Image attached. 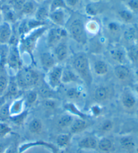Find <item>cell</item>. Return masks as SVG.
I'll list each match as a JSON object with an SVG mask.
<instances>
[{
	"mask_svg": "<svg viewBox=\"0 0 138 153\" xmlns=\"http://www.w3.org/2000/svg\"><path fill=\"white\" fill-rule=\"evenodd\" d=\"M73 68L80 79L86 83V85L90 86L92 82L90 63L88 58L86 54L80 53L73 58Z\"/></svg>",
	"mask_w": 138,
	"mask_h": 153,
	"instance_id": "1",
	"label": "cell"
},
{
	"mask_svg": "<svg viewBox=\"0 0 138 153\" xmlns=\"http://www.w3.org/2000/svg\"><path fill=\"white\" fill-rule=\"evenodd\" d=\"M15 79L19 88L30 90L39 82V75L32 68H21L18 71Z\"/></svg>",
	"mask_w": 138,
	"mask_h": 153,
	"instance_id": "2",
	"label": "cell"
},
{
	"mask_svg": "<svg viewBox=\"0 0 138 153\" xmlns=\"http://www.w3.org/2000/svg\"><path fill=\"white\" fill-rule=\"evenodd\" d=\"M70 33L73 39L80 44L86 43V34L83 22L80 19H76L70 25Z\"/></svg>",
	"mask_w": 138,
	"mask_h": 153,
	"instance_id": "3",
	"label": "cell"
},
{
	"mask_svg": "<svg viewBox=\"0 0 138 153\" xmlns=\"http://www.w3.org/2000/svg\"><path fill=\"white\" fill-rule=\"evenodd\" d=\"M63 68L60 66L55 65L47 72V83L51 90H55L61 86V77H62Z\"/></svg>",
	"mask_w": 138,
	"mask_h": 153,
	"instance_id": "4",
	"label": "cell"
},
{
	"mask_svg": "<svg viewBox=\"0 0 138 153\" xmlns=\"http://www.w3.org/2000/svg\"><path fill=\"white\" fill-rule=\"evenodd\" d=\"M6 65L8 66L10 69L14 71H16L17 73L21 68V60H20V54L18 49L15 46L10 48Z\"/></svg>",
	"mask_w": 138,
	"mask_h": 153,
	"instance_id": "5",
	"label": "cell"
},
{
	"mask_svg": "<svg viewBox=\"0 0 138 153\" xmlns=\"http://www.w3.org/2000/svg\"><path fill=\"white\" fill-rule=\"evenodd\" d=\"M121 103L123 108L127 111L134 109L137 104V100L134 94L129 90H125L121 97Z\"/></svg>",
	"mask_w": 138,
	"mask_h": 153,
	"instance_id": "6",
	"label": "cell"
},
{
	"mask_svg": "<svg viewBox=\"0 0 138 153\" xmlns=\"http://www.w3.org/2000/svg\"><path fill=\"white\" fill-rule=\"evenodd\" d=\"M67 33L64 29L60 28H55L50 30L48 35V44L51 47L55 46L60 42L61 39L66 37Z\"/></svg>",
	"mask_w": 138,
	"mask_h": 153,
	"instance_id": "7",
	"label": "cell"
},
{
	"mask_svg": "<svg viewBox=\"0 0 138 153\" xmlns=\"http://www.w3.org/2000/svg\"><path fill=\"white\" fill-rule=\"evenodd\" d=\"M98 139L94 136H88L81 138L78 143L80 150H94L97 149Z\"/></svg>",
	"mask_w": 138,
	"mask_h": 153,
	"instance_id": "8",
	"label": "cell"
},
{
	"mask_svg": "<svg viewBox=\"0 0 138 153\" xmlns=\"http://www.w3.org/2000/svg\"><path fill=\"white\" fill-rule=\"evenodd\" d=\"M111 96V90L109 87L99 86L94 91V100L96 102L102 103L109 100Z\"/></svg>",
	"mask_w": 138,
	"mask_h": 153,
	"instance_id": "9",
	"label": "cell"
},
{
	"mask_svg": "<svg viewBox=\"0 0 138 153\" xmlns=\"http://www.w3.org/2000/svg\"><path fill=\"white\" fill-rule=\"evenodd\" d=\"M89 126L88 121L85 119L75 117L70 127V133L72 135L78 134L85 131Z\"/></svg>",
	"mask_w": 138,
	"mask_h": 153,
	"instance_id": "10",
	"label": "cell"
},
{
	"mask_svg": "<svg viewBox=\"0 0 138 153\" xmlns=\"http://www.w3.org/2000/svg\"><path fill=\"white\" fill-rule=\"evenodd\" d=\"M54 55L49 52H43L40 56V65L43 69L47 72L56 65Z\"/></svg>",
	"mask_w": 138,
	"mask_h": 153,
	"instance_id": "11",
	"label": "cell"
},
{
	"mask_svg": "<svg viewBox=\"0 0 138 153\" xmlns=\"http://www.w3.org/2000/svg\"><path fill=\"white\" fill-rule=\"evenodd\" d=\"M26 105L24 98H20L12 102L9 105V111L10 117L17 115L25 111Z\"/></svg>",
	"mask_w": 138,
	"mask_h": 153,
	"instance_id": "12",
	"label": "cell"
},
{
	"mask_svg": "<svg viewBox=\"0 0 138 153\" xmlns=\"http://www.w3.org/2000/svg\"><path fill=\"white\" fill-rule=\"evenodd\" d=\"M97 149L103 153H111L115 150L114 142L109 137L103 136L98 140Z\"/></svg>",
	"mask_w": 138,
	"mask_h": 153,
	"instance_id": "13",
	"label": "cell"
},
{
	"mask_svg": "<svg viewBox=\"0 0 138 153\" xmlns=\"http://www.w3.org/2000/svg\"><path fill=\"white\" fill-rule=\"evenodd\" d=\"M12 30L7 22L0 24V44L4 45L10 42L12 37Z\"/></svg>",
	"mask_w": 138,
	"mask_h": 153,
	"instance_id": "14",
	"label": "cell"
},
{
	"mask_svg": "<svg viewBox=\"0 0 138 153\" xmlns=\"http://www.w3.org/2000/svg\"><path fill=\"white\" fill-rule=\"evenodd\" d=\"M72 136L70 133H61L57 135L55 138V146L59 150L67 149L71 144Z\"/></svg>",
	"mask_w": 138,
	"mask_h": 153,
	"instance_id": "15",
	"label": "cell"
},
{
	"mask_svg": "<svg viewBox=\"0 0 138 153\" xmlns=\"http://www.w3.org/2000/svg\"><path fill=\"white\" fill-rule=\"evenodd\" d=\"M114 73L119 81H125L129 79L131 76V71L125 65L118 64L114 68Z\"/></svg>",
	"mask_w": 138,
	"mask_h": 153,
	"instance_id": "16",
	"label": "cell"
},
{
	"mask_svg": "<svg viewBox=\"0 0 138 153\" xmlns=\"http://www.w3.org/2000/svg\"><path fill=\"white\" fill-rule=\"evenodd\" d=\"M68 50L65 42H59L54 48V56L59 62L64 61L68 57Z\"/></svg>",
	"mask_w": 138,
	"mask_h": 153,
	"instance_id": "17",
	"label": "cell"
},
{
	"mask_svg": "<svg viewBox=\"0 0 138 153\" xmlns=\"http://www.w3.org/2000/svg\"><path fill=\"white\" fill-rule=\"evenodd\" d=\"M80 78L77 75L74 70L70 68H63L61 82L62 83H76L80 81Z\"/></svg>",
	"mask_w": 138,
	"mask_h": 153,
	"instance_id": "18",
	"label": "cell"
},
{
	"mask_svg": "<svg viewBox=\"0 0 138 153\" xmlns=\"http://www.w3.org/2000/svg\"><path fill=\"white\" fill-rule=\"evenodd\" d=\"M74 119H75V117L69 113L62 114L57 119V126L61 130L70 129Z\"/></svg>",
	"mask_w": 138,
	"mask_h": 153,
	"instance_id": "19",
	"label": "cell"
},
{
	"mask_svg": "<svg viewBox=\"0 0 138 153\" xmlns=\"http://www.w3.org/2000/svg\"><path fill=\"white\" fill-rule=\"evenodd\" d=\"M28 129L30 134L33 135H40L43 131L44 126L42 121L38 118L32 119L28 126Z\"/></svg>",
	"mask_w": 138,
	"mask_h": 153,
	"instance_id": "20",
	"label": "cell"
},
{
	"mask_svg": "<svg viewBox=\"0 0 138 153\" xmlns=\"http://www.w3.org/2000/svg\"><path fill=\"white\" fill-rule=\"evenodd\" d=\"M94 72L98 76H104L109 72V66L103 60H96L93 65Z\"/></svg>",
	"mask_w": 138,
	"mask_h": 153,
	"instance_id": "21",
	"label": "cell"
},
{
	"mask_svg": "<svg viewBox=\"0 0 138 153\" xmlns=\"http://www.w3.org/2000/svg\"><path fill=\"white\" fill-rule=\"evenodd\" d=\"M119 144L123 149L127 151H131L135 149L134 140L131 136H123L119 140Z\"/></svg>",
	"mask_w": 138,
	"mask_h": 153,
	"instance_id": "22",
	"label": "cell"
},
{
	"mask_svg": "<svg viewBox=\"0 0 138 153\" xmlns=\"http://www.w3.org/2000/svg\"><path fill=\"white\" fill-rule=\"evenodd\" d=\"M110 55L112 59L118 62L119 64L123 65L124 62L125 61V52L120 48H113L110 51Z\"/></svg>",
	"mask_w": 138,
	"mask_h": 153,
	"instance_id": "23",
	"label": "cell"
},
{
	"mask_svg": "<svg viewBox=\"0 0 138 153\" xmlns=\"http://www.w3.org/2000/svg\"><path fill=\"white\" fill-rule=\"evenodd\" d=\"M115 124L114 121L111 119H105L101 122L98 126V131L100 134H107L111 132L114 129Z\"/></svg>",
	"mask_w": 138,
	"mask_h": 153,
	"instance_id": "24",
	"label": "cell"
},
{
	"mask_svg": "<svg viewBox=\"0 0 138 153\" xmlns=\"http://www.w3.org/2000/svg\"><path fill=\"white\" fill-rule=\"evenodd\" d=\"M43 30L44 29H39L37 31L34 32V33H32L30 37H29L27 39L25 40L24 44H25V47L26 48L27 50H29V51H32L33 48L34 46V43L35 42L37 41V38L40 36V34L43 33Z\"/></svg>",
	"mask_w": 138,
	"mask_h": 153,
	"instance_id": "25",
	"label": "cell"
},
{
	"mask_svg": "<svg viewBox=\"0 0 138 153\" xmlns=\"http://www.w3.org/2000/svg\"><path fill=\"white\" fill-rule=\"evenodd\" d=\"M65 108L66 111H68L69 114H71L73 117H78V118H81V119H86L87 116L86 114H84L82 112L80 111L78 108V107L76 106L75 104L73 103H68L65 104Z\"/></svg>",
	"mask_w": 138,
	"mask_h": 153,
	"instance_id": "26",
	"label": "cell"
},
{
	"mask_svg": "<svg viewBox=\"0 0 138 153\" xmlns=\"http://www.w3.org/2000/svg\"><path fill=\"white\" fill-rule=\"evenodd\" d=\"M50 18L55 23L62 25L65 20V13L62 9H58L51 12Z\"/></svg>",
	"mask_w": 138,
	"mask_h": 153,
	"instance_id": "27",
	"label": "cell"
},
{
	"mask_svg": "<svg viewBox=\"0 0 138 153\" xmlns=\"http://www.w3.org/2000/svg\"><path fill=\"white\" fill-rule=\"evenodd\" d=\"M38 96H39V94L37 93V91L34 90H30L27 93L26 98H24L26 107H31L32 106L34 105L38 100Z\"/></svg>",
	"mask_w": 138,
	"mask_h": 153,
	"instance_id": "28",
	"label": "cell"
},
{
	"mask_svg": "<svg viewBox=\"0 0 138 153\" xmlns=\"http://www.w3.org/2000/svg\"><path fill=\"white\" fill-rule=\"evenodd\" d=\"M28 114H29V112L25 110L23 113H20L19 114L10 117V119H11L12 123H13L14 125H16V126H21L24 123L25 121L26 120Z\"/></svg>",
	"mask_w": 138,
	"mask_h": 153,
	"instance_id": "29",
	"label": "cell"
},
{
	"mask_svg": "<svg viewBox=\"0 0 138 153\" xmlns=\"http://www.w3.org/2000/svg\"><path fill=\"white\" fill-rule=\"evenodd\" d=\"M66 96L71 100H79L82 95L81 90L78 88H71L66 91Z\"/></svg>",
	"mask_w": 138,
	"mask_h": 153,
	"instance_id": "30",
	"label": "cell"
},
{
	"mask_svg": "<svg viewBox=\"0 0 138 153\" xmlns=\"http://www.w3.org/2000/svg\"><path fill=\"white\" fill-rule=\"evenodd\" d=\"M12 134V127L5 121H0V140L6 138Z\"/></svg>",
	"mask_w": 138,
	"mask_h": 153,
	"instance_id": "31",
	"label": "cell"
},
{
	"mask_svg": "<svg viewBox=\"0 0 138 153\" xmlns=\"http://www.w3.org/2000/svg\"><path fill=\"white\" fill-rule=\"evenodd\" d=\"M9 50L10 48H7V44L0 45V67H3L6 65Z\"/></svg>",
	"mask_w": 138,
	"mask_h": 153,
	"instance_id": "32",
	"label": "cell"
},
{
	"mask_svg": "<svg viewBox=\"0 0 138 153\" xmlns=\"http://www.w3.org/2000/svg\"><path fill=\"white\" fill-rule=\"evenodd\" d=\"M9 103L6 102L0 108V121H6L7 119H10Z\"/></svg>",
	"mask_w": 138,
	"mask_h": 153,
	"instance_id": "33",
	"label": "cell"
},
{
	"mask_svg": "<svg viewBox=\"0 0 138 153\" xmlns=\"http://www.w3.org/2000/svg\"><path fill=\"white\" fill-rule=\"evenodd\" d=\"M9 84V79L6 75L0 73V96H2L6 92Z\"/></svg>",
	"mask_w": 138,
	"mask_h": 153,
	"instance_id": "34",
	"label": "cell"
},
{
	"mask_svg": "<svg viewBox=\"0 0 138 153\" xmlns=\"http://www.w3.org/2000/svg\"><path fill=\"white\" fill-rule=\"evenodd\" d=\"M63 8H68V6L64 0H52L50 7L51 12L55 11L56 10Z\"/></svg>",
	"mask_w": 138,
	"mask_h": 153,
	"instance_id": "35",
	"label": "cell"
},
{
	"mask_svg": "<svg viewBox=\"0 0 138 153\" xmlns=\"http://www.w3.org/2000/svg\"><path fill=\"white\" fill-rule=\"evenodd\" d=\"M35 6L34 3L31 1H26L24 6L21 10L22 13L24 14H32L34 12Z\"/></svg>",
	"mask_w": 138,
	"mask_h": 153,
	"instance_id": "36",
	"label": "cell"
},
{
	"mask_svg": "<svg viewBox=\"0 0 138 153\" xmlns=\"http://www.w3.org/2000/svg\"><path fill=\"white\" fill-rule=\"evenodd\" d=\"M48 16V11L45 7H40L37 11L36 18L39 21H43Z\"/></svg>",
	"mask_w": 138,
	"mask_h": 153,
	"instance_id": "37",
	"label": "cell"
},
{
	"mask_svg": "<svg viewBox=\"0 0 138 153\" xmlns=\"http://www.w3.org/2000/svg\"><path fill=\"white\" fill-rule=\"evenodd\" d=\"M119 15L122 20L127 22H131L134 18L131 12L128 10H121L119 12Z\"/></svg>",
	"mask_w": 138,
	"mask_h": 153,
	"instance_id": "38",
	"label": "cell"
},
{
	"mask_svg": "<svg viewBox=\"0 0 138 153\" xmlns=\"http://www.w3.org/2000/svg\"><path fill=\"white\" fill-rule=\"evenodd\" d=\"M128 56L132 61L138 60V48L136 46H132L128 50Z\"/></svg>",
	"mask_w": 138,
	"mask_h": 153,
	"instance_id": "39",
	"label": "cell"
},
{
	"mask_svg": "<svg viewBox=\"0 0 138 153\" xmlns=\"http://www.w3.org/2000/svg\"><path fill=\"white\" fill-rule=\"evenodd\" d=\"M90 114L92 117H98L103 113V108L98 104H94L90 107Z\"/></svg>",
	"mask_w": 138,
	"mask_h": 153,
	"instance_id": "40",
	"label": "cell"
},
{
	"mask_svg": "<svg viewBox=\"0 0 138 153\" xmlns=\"http://www.w3.org/2000/svg\"><path fill=\"white\" fill-rule=\"evenodd\" d=\"M11 145L10 141L7 140V137L0 140V153H4Z\"/></svg>",
	"mask_w": 138,
	"mask_h": 153,
	"instance_id": "41",
	"label": "cell"
},
{
	"mask_svg": "<svg viewBox=\"0 0 138 153\" xmlns=\"http://www.w3.org/2000/svg\"><path fill=\"white\" fill-rule=\"evenodd\" d=\"M25 2H26V0H12L11 5L14 10L21 11Z\"/></svg>",
	"mask_w": 138,
	"mask_h": 153,
	"instance_id": "42",
	"label": "cell"
},
{
	"mask_svg": "<svg viewBox=\"0 0 138 153\" xmlns=\"http://www.w3.org/2000/svg\"><path fill=\"white\" fill-rule=\"evenodd\" d=\"M127 4L132 11L138 12V0H129Z\"/></svg>",
	"mask_w": 138,
	"mask_h": 153,
	"instance_id": "43",
	"label": "cell"
},
{
	"mask_svg": "<svg viewBox=\"0 0 138 153\" xmlns=\"http://www.w3.org/2000/svg\"><path fill=\"white\" fill-rule=\"evenodd\" d=\"M67 6H70V7H73L76 6L77 4L78 3V0H64Z\"/></svg>",
	"mask_w": 138,
	"mask_h": 153,
	"instance_id": "44",
	"label": "cell"
},
{
	"mask_svg": "<svg viewBox=\"0 0 138 153\" xmlns=\"http://www.w3.org/2000/svg\"><path fill=\"white\" fill-rule=\"evenodd\" d=\"M17 150L18 149H15V146L14 145H11L4 153H17Z\"/></svg>",
	"mask_w": 138,
	"mask_h": 153,
	"instance_id": "45",
	"label": "cell"
},
{
	"mask_svg": "<svg viewBox=\"0 0 138 153\" xmlns=\"http://www.w3.org/2000/svg\"><path fill=\"white\" fill-rule=\"evenodd\" d=\"M109 29L111 30V31H116V30H118V25H116L115 23H110L109 25Z\"/></svg>",
	"mask_w": 138,
	"mask_h": 153,
	"instance_id": "46",
	"label": "cell"
},
{
	"mask_svg": "<svg viewBox=\"0 0 138 153\" xmlns=\"http://www.w3.org/2000/svg\"><path fill=\"white\" fill-rule=\"evenodd\" d=\"M6 16L7 17V20H13L14 19V15L13 14V12L11 11H7L6 13Z\"/></svg>",
	"mask_w": 138,
	"mask_h": 153,
	"instance_id": "47",
	"label": "cell"
},
{
	"mask_svg": "<svg viewBox=\"0 0 138 153\" xmlns=\"http://www.w3.org/2000/svg\"><path fill=\"white\" fill-rule=\"evenodd\" d=\"M135 88V91H136L137 94L138 95V82L135 85V88Z\"/></svg>",
	"mask_w": 138,
	"mask_h": 153,
	"instance_id": "48",
	"label": "cell"
},
{
	"mask_svg": "<svg viewBox=\"0 0 138 153\" xmlns=\"http://www.w3.org/2000/svg\"><path fill=\"white\" fill-rule=\"evenodd\" d=\"M58 153H65V152L64 151H63V150H60V151H59V152Z\"/></svg>",
	"mask_w": 138,
	"mask_h": 153,
	"instance_id": "49",
	"label": "cell"
},
{
	"mask_svg": "<svg viewBox=\"0 0 138 153\" xmlns=\"http://www.w3.org/2000/svg\"><path fill=\"white\" fill-rule=\"evenodd\" d=\"M135 75H136V76L138 77V69L135 71Z\"/></svg>",
	"mask_w": 138,
	"mask_h": 153,
	"instance_id": "50",
	"label": "cell"
},
{
	"mask_svg": "<svg viewBox=\"0 0 138 153\" xmlns=\"http://www.w3.org/2000/svg\"><path fill=\"white\" fill-rule=\"evenodd\" d=\"M135 150H136V152H137V153H138V146L135 148Z\"/></svg>",
	"mask_w": 138,
	"mask_h": 153,
	"instance_id": "51",
	"label": "cell"
},
{
	"mask_svg": "<svg viewBox=\"0 0 138 153\" xmlns=\"http://www.w3.org/2000/svg\"><path fill=\"white\" fill-rule=\"evenodd\" d=\"M37 1H44V0H37Z\"/></svg>",
	"mask_w": 138,
	"mask_h": 153,
	"instance_id": "52",
	"label": "cell"
},
{
	"mask_svg": "<svg viewBox=\"0 0 138 153\" xmlns=\"http://www.w3.org/2000/svg\"><path fill=\"white\" fill-rule=\"evenodd\" d=\"M2 105H1V104H0V108H1V106Z\"/></svg>",
	"mask_w": 138,
	"mask_h": 153,
	"instance_id": "53",
	"label": "cell"
}]
</instances>
